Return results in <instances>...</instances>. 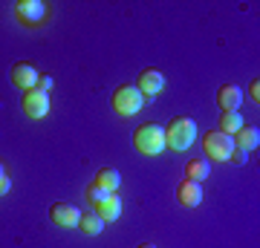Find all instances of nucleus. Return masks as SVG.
I'll use <instances>...</instances> for the list:
<instances>
[{
	"label": "nucleus",
	"mask_w": 260,
	"mask_h": 248,
	"mask_svg": "<svg viewBox=\"0 0 260 248\" xmlns=\"http://www.w3.org/2000/svg\"><path fill=\"white\" fill-rule=\"evenodd\" d=\"M203 150H205V156L214 159V162H229L232 150H234V141H232V136H225L220 130H208L203 136Z\"/></svg>",
	"instance_id": "20e7f679"
},
{
	"label": "nucleus",
	"mask_w": 260,
	"mask_h": 248,
	"mask_svg": "<svg viewBox=\"0 0 260 248\" xmlns=\"http://www.w3.org/2000/svg\"><path fill=\"white\" fill-rule=\"evenodd\" d=\"M0 176H6V170H3V165H0Z\"/></svg>",
	"instance_id": "b1692460"
},
{
	"label": "nucleus",
	"mask_w": 260,
	"mask_h": 248,
	"mask_svg": "<svg viewBox=\"0 0 260 248\" xmlns=\"http://www.w3.org/2000/svg\"><path fill=\"white\" fill-rule=\"evenodd\" d=\"M139 248H156V245H153V242H142Z\"/></svg>",
	"instance_id": "5701e85b"
},
{
	"label": "nucleus",
	"mask_w": 260,
	"mask_h": 248,
	"mask_svg": "<svg viewBox=\"0 0 260 248\" xmlns=\"http://www.w3.org/2000/svg\"><path fill=\"white\" fill-rule=\"evenodd\" d=\"M208 176H211V165H208V159H191V162L185 165V179H191V182L203 185Z\"/></svg>",
	"instance_id": "4468645a"
},
{
	"label": "nucleus",
	"mask_w": 260,
	"mask_h": 248,
	"mask_svg": "<svg viewBox=\"0 0 260 248\" xmlns=\"http://www.w3.org/2000/svg\"><path fill=\"white\" fill-rule=\"evenodd\" d=\"M104 196H107V191H104L102 185H95V182H90V185H87V199H90V202H95V205H99V202L104 199Z\"/></svg>",
	"instance_id": "a211bd4d"
},
{
	"label": "nucleus",
	"mask_w": 260,
	"mask_h": 248,
	"mask_svg": "<svg viewBox=\"0 0 260 248\" xmlns=\"http://www.w3.org/2000/svg\"><path fill=\"white\" fill-rule=\"evenodd\" d=\"M240 127H243V116L237 110H223V113H220V133L234 136Z\"/></svg>",
	"instance_id": "dca6fc26"
},
{
	"label": "nucleus",
	"mask_w": 260,
	"mask_h": 248,
	"mask_svg": "<svg viewBox=\"0 0 260 248\" xmlns=\"http://www.w3.org/2000/svg\"><path fill=\"white\" fill-rule=\"evenodd\" d=\"M249 95L254 98V101H260V81H257V78H251V84H249Z\"/></svg>",
	"instance_id": "aec40b11"
},
{
	"label": "nucleus",
	"mask_w": 260,
	"mask_h": 248,
	"mask_svg": "<svg viewBox=\"0 0 260 248\" xmlns=\"http://www.w3.org/2000/svg\"><path fill=\"white\" fill-rule=\"evenodd\" d=\"M12 84L20 87L23 92L32 90V87L38 84V69L32 64H26V61H18V64L12 66Z\"/></svg>",
	"instance_id": "6e6552de"
},
{
	"label": "nucleus",
	"mask_w": 260,
	"mask_h": 248,
	"mask_svg": "<svg viewBox=\"0 0 260 248\" xmlns=\"http://www.w3.org/2000/svg\"><path fill=\"white\" fill-rule=\"evenodd\" d=\"M15 12H18V18L29 26H38V23H44L47 18V6L41 3V0H18L15 3Z\"/></svg>",
	"instance_id": "423d86ee"
},
{
	"label": "nucleus",
	"mask_w": 260,
	"mask_h": 248,
	"mask_svg": "<svg viewBox=\"0 0 260 248\" xmlns=\"http://www.w3.org/2000/svg\"><path fill=\"white\" fill-rule=\"evenodd\" d=\"M197 141V121L191 116H177L171 119V124L165 127V147L171 150H188Z\"/></svg>",
	"instance_id": "f257e3e1"
},
{
	"label": "nucleus",
	"mask_w": 260,
	"mask_h": 248,
	"mask_svg": "<svg viewBox=\"0 0 260 248\" xmlns=\"http://www.w3.org/2000/svg\"><path fill=\"white\" fill-rule=\"evenodd\" d=\"M110 104L119 116H133V113H139L145 107V95L139 92L136 84H121V87H116Z\"/></svg>",
	"instance_id": "7ed1b4c3"
},
{
	"label": "nucleus",
	"mask_w": 260,
	"mask_h": 248,
	"mask_svg": "<svg viewBox=\"0 0 260 248\" xmlns=\"http://www.w3.org/2000/svg\"><path fill=\"white\" fill-rule=\"evenodd\" d=\"M240 101H243L240 87L223 84V87L217 90V104H220V110H240Z\"/></svg>",
	"instance_id": "f8f14e48"
},
{
	"label": "nucleus",
	"mask_w": 260,
	"mask_h": 248,
	"mask_svg": "<svg viewBox=\"0 0 260 248\" xmlns=\"http://www.w3.org/2000/svg\"><path fill=\"white\" fill-rule=\"evenodd\" d=\"M136 87H139L142 95H156V92H162V87H165V75L159 73V69H145V73L139 75Z\"/></svg>",
	"instance_id": "9d476101"
},
{
	"label": "nucleus",
	"mask_w": 260,
	"mask_h": 248,
	"mask_svg": "<svg viewBox=\"0 0 260 248\" xmlns=\"http://www.w3.org/2000/svg\"><path fill=\"white\" fill-rule=\"evenodd\" d=\"M93 182H95V185H102L107 193H116V191H119V185H121V173L116 170V167H102V170L95 173Z\"/></svg>",
	"instance_id": "2eb2a0df"
},
{
	"label": "nucleus",
	"mask_w": 260,
	"mask_h": 248,
	"mask_svg": "<svg viewBox=\"0 0 260 248\" xmlns=\"http://www.w3.org/2000/svg\"><path fill=\"white\" fill-rule=\"evenodd\" d=\"M23 113H26L29 119H47V113H49V92L38 90V87L26 90V92H23Z\"/></svg>",
	"instance_id": "39448f33"
},
{
	"label": "nucleus",
	"mask_w": 260,
	"mask_h": 248,
	"mask_svg": "<svg viewBox=\"0 0 260 248\" xmlns=\"http://www.w3.org/2000/svg\"><path fill=\"white\" fill-rule=\"evenodd\" d=\"M78 228L84 231V234H90V237H95V234H102L104 231V222H102V217L99 214H81V220H78Z\"/></svg>",
	"instance_id": "f3484780"
},
{
	"label": "nucleus",
	"mask_w": 260,
	"mask_h": 248,
	"mask_svg": "<svg viewBox=\"0 0 260 248\" xmlns=\"http://www.w3.org/2000/svg\"><path fill=\"white\" fill-rule=\"evenodd\" d=\"M52 84H55V81H52V75H38L35 87H38V90H44V92H49V90H52Z\"/></svg>",
	"instance_id": "6ab92c4d"
},
{
	"label": "nucleus",
	"mask_w": 260,
	"mask_h": 248,
	"mask_svg": "<svg viewBox=\"0 0 260 248\" xmlns=\"http://www.w3.org/2000/svg\"><path fill=\"white\" fill-rule=\"evenodd\" d=\"M177 199H179V205H185V208H197V205L203 202V185L191 182V179H182L179 188H177Z\"/></svg>",
	"instance_id": "1a4fd4ad"
},
{
	"label": "nucleus",
	"mask_w": 260,
	"mask_h": 248,
	"mask_svg": "<svg viewBox=\"0 0 260 248\" xmlns=\"http://www.w3.org/2000/svg\"><path fill=\"white\" fill-rule=\"evenodd\" d=\"M49 220L61 225V228H78V220H81V211L70 202H55L49 208Z\"/></svg>",
	"instance_id": "0eeeda50"
},
{
	"label": "nucleus",
	"mask_w": 260,
	"mask_h": 248,
	"mask_svg": "<svg viewBox=\"0 0 260 248\" xmlns=\"http://www.w3.org/2000/svg\"><path fill=\"white\" fill-rule=\"evenodd\" d=\"M95 214L102 217V222H116L121 217V199L119 193H107L102 202L95 205Z\"/></svg>",
	"instance_id": "9b49d317"
},
{
	"label": "nucleus",
	"mask_w": 260,
	"mask_h": 248,
	"mask_svg": "<svg viewBox=\"0 0 260 248\" xmlns=\"http://www.w3.org/2000/svg\"><path fill=\"white\" fill-rule=\"evenodd\" d=\"M133 145L139 150L142 156H159L162 150H165V127L162 124H139V127L133 130Z\"/></svg>",
	"instance_id": "f03ea898"
},
{
	"label": "nucleus",
	"mask_w": 260,
	"mask_h": 248,
	"mask_svg": "<svg viewBox=\"0 0 260 248\" xmlns=\"http://www.w3.org/2000/svg\"><path fill=\"white\" fill-rule=\"evenodd\" d=\"M232 159L237 162V165H246V159H249V156H246V150H240V147H234V150H232Z\"/></svg>",
	"instance_id": "412c9836"
},
{
	"label": "nucleus",
	"mask_w": 260,
	"mask_h": 248,
	"mask_svg": "<svg viewBox=\"0 0 260 248\" xmlns=\"http://www.w3.org/2000/svg\"><path fill=\"white\" fill-rule=\"evenodd\" d=\"M234 147H240V150H257V145H260V130L257 127H240L237 133H234Z\"/></svg>",
	"instance_id": "ddd939ff"
},
{
	"label": "nucleus",
	"mask_w": 260,
	"mask_h": 248,
	"mask_svg": "<svg viewBox=\"0 0 260 248\" xmlns=\"http://www.w3.org/2000/svg\"><path fill=\"white\" fill-rule=\"evenodd\" d=\"M9 188H12L9 173H6V176H0V196H3V193H9Z\"/></svg>",
	"instance_id": "4be33fe9"
}]
</instances>
